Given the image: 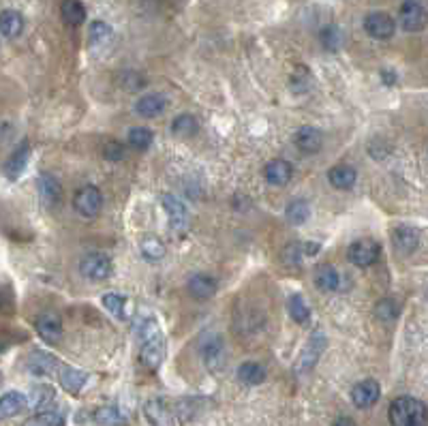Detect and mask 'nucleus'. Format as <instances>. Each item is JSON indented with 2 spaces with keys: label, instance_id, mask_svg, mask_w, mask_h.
Returning a JSON list of instances; mask_svg holds the SVG:
<instances>
[{
  "label": "nucleus",
  "instance_id": "nucleus-8",
  "mask_svg": "<svg viewBox=\"0 0 428 426\" xmlns=\"http://www.w3.org/2000/svg\"><path fill=\"white\" fill-rule=\"evenodd\" d=\"M428 15L426 9L416 3V0H407L402 7H400V26L407 30V33H418L426 26Z\"/></svg>",
  "mask_w": 428,
  "mask_h": 426
},
{
  "label": "nucleus",
  "instance_id": "nucleus-42",
  "mask_svg": "<svg viewBox=\"0 0 428 426\" xmlns=\"http://www.w3.org/2000/svg\"><path fill=\"white\" fill-rule=\"evenodd\" d=\"M332 426H357L351 418H339V420H336Z\"/></svg>",
  "mask_w": 428,
  "mask_h": 426
},
{
  "label": "nucleus",
  "instance_id": "nucleus-10",
  "mask_svg": "<svg viewBox=\"0 0 428 426\" xmlns=\"http://www.w3.org/2000/svg\"><path fill=\"white\" fill-rule=\"evenodd\" d=\"M28 371L39 377H52L60 373V362L56 355L48 351H32L28 358Z\"/></svg>",
  "mask_w": 428,
  "mask_h": 426
},
{
  "label": "nucleus",
  "instance_id": "nucleus-25",
  "mask_svg": "<svg viewBox=\"0 0 428 426\" xmlns=\"http://www.w3.org/2000/svg\"><path fill=\"white\" fill-rule=\"evenodd\" d=\"M56 400V392L48 384H39L30 390V407L37 411H50V405Z\"/></svg>",
  "mask_w": 428,
  "mask_h": 426
},
{
  "label": "nucleus",
  "instance_id": "nucleus-14",
  "mask_svg": "<svg viewBox=\"0 0 428 426\" xmlns=\"http://www.w3.org/2000/svg\"><path fill=\"white\" fill-rule=\"evenodd\" d=\"M167 107V99L159 93H148L144 95L138 103H135V111L142 116V118H156L161 116Z\"/></svg>",
  "mask_w": 428,
  "mask_h": 426
},
{
  "label": "nucleus",
  "instance_id": "nucleus-31",
  "mask_svg": "<svg viewBox=\"0 0 428 426\" xmlns=\"http://www.w3.org/2000/svg\"><path fill=\"white\" fill-rule=\"evenodd\" d=\"M287 311H289V317L294 320L296 324H306L310 317V308L304 302V298L300 294H294L287 300Z\"/></svg>",
  "mask_w": 428,
  "mask_h": 426
},
{
  "label": "nucleus",
  "instance_id": "nucleus-37",
  "mask_svg": "<svg viewBox=\"0 0 428 426\" xmlns=\"http://www.w3.org/2000/svg\"><path fill=\"white\" fill-rule=\"evenodd\" d=\"M21 426H64V418L58 411H39Z\"/></svg>",
  "mask_w": 428,
  "mask_h": 426
},
{
  "label": "nucleus",
  "instance_id": "nucleus-4",
  "mask_svg": "<svg viewBox=\"0 0 428 426\" xmlns=\"http://www.w3.org/2000/svg\"><path fill=\"white\" fill-rule=\"evenodd\" d=\"M101 206H103V197H101V191L93 185L88 187H82L75 197H73V208L82 214V216H88L93 219L101 212Z\"/></svg>",
  "mask_w": 428,
  "mask_h": 426
},
{
  "label": "nucleus",
  "instance_id": "nucleus-21",
  "mask_svg": "<svg viewBox=\"0 0 428 426\" xmlns=\"http://www.w3.org/2000/svg\"><path fill=\"white\" fill-rule=\"evenodd\" d=\"M58 377H60V386L69 394H80L88 381V375L84 371L73 369V367H62Z\"/></svg>",
  "mask_w": 428,
  "mask_h": 426
},
{
  "label": "nucleus",
  "instance_id": "nucleus-32",
  "mask_svg": "<svg viewBox=\"0 0 428 426\" xmlns=\"http://www.w3.org/2000/svg\"><path fill=\"white\" fill-rule=\"evenodd\" d=\"M95 422L99 426H127V418L122 416V411L116 409V407H111V405L97 409L95 411Z\"/></svg>",
  "mask_w": 428,
  "mask_h": 426
},
{
  "label": "nucleus",
  "instance_id": "nucleus-35",
  "mask_svg": "<svg viewBox=\"0 0 428 426\" xmlns=\"http://www.w3.org/2000/svg\"><path fill=\"white\" fill-rule=\"evenodd\" d=\"M129 144L135 148V150H148L152 146V131L146 129V127H135L129 131Z\"/></svg>",
  "mask_w": 428,
  "mask_h": 426
},
{
  "label": "nucleus",
  "instance_id": "nucleus-18",
  "mask_svg": "<svg viewBox=\"0 0 428 426\" xmlns=\"http://www.w3.org/2000/svg\"><path fill=\"white\" fill-rule=\"evenodd\" d=\"M39 195H41V201H43L45 208H54L62 197V187L54 176L43 174L41 180H39Z\"/></svg>",
  "mask_w": 428,
  "mask_h": 426
},
{
  "label": "nucleus",
  "instance_id": "nucleus-5",
  "mask_svg": "<svg viewBox=\"0 0 428 426\" xmlns=\"http://www.w3.org/2000/svg\"><path fill=\"white\" fill-rule=\"evenodd\" d=\"M80 272L88 281H105L111 275V261L103 253H88L80 261Z\"/></svg>",
  "mask_w": 428,
  "mask_h": 426
},
{
  "label": "nucleus",
  "instance_id": "nucleus-12",
  "mask_svg": "<svg viewBox=\"0 0 428 426\" xmlns=\"http://www.w3.org/2000/svg\"><path fill=\"white\" fill-rule=\"evenodd\" d=\"M324 347H326V336H324L322 332H315V334L310 336V341H308L306 349H304L302 355H300V360H298V371L304 373V371H310L315 364H317V360H319V355H322Z\"/></svg>",
  "mask_w": 428,
  "mask_h": 426
},
{
  "label": "nucleus",
  "instance_id": "nucleus-22",
  "mask_svg": "<svg viewBox=\"0 0 428 426\" xmlns=\"http://www.w3.org/2000/svg\"><path fill=\"white\" fill-rule=\"evenodd\" d=\"M28 407V400L26 396L21 394V392H5L3 398H0V416H3L5 420L7 418H13L17 414H21Z\"/></svg>",
  "mask_w": 428,
  "mask_h": 426
},
{
  "label": "nucleus",
  "instance_id": "nucleus-29",
  "mask_svg": "<svg viewBox=\"0 0 428 426\" xmlns=\"http://www.w3.org/2000/svg\"><path fill=\"white\" fill-rule=\"evenodd\" d=\"M28 154H30V146L28 144H21L13 154H11V159L7 161L5 165V172L9 178H17L21 172H24L26 163H28Z\"/></svg>",
  "mask_w": 428,
  "mask_h": 426
},
{
  "label": "nucleus",
  "instance_id": "nucleus-1",
  "mask_svg": "<svg viewBox=\"0 0 428 426\" xmlns=\"http://www.w3.org/2000/svg\"><path fill=\"white\" fill-rule=\"evenodd\" d=\"M140 339H142V351L140 358L144 367H148L150 371H156L161 367L163 358H165V339L161 334V328L156 324L154 317H148L140 324Z\"/></svg>",
  "mask_w": 428,
  "mask_h": 426
},
{
  "label": "nucleus",
  "instance_id": "nucleus-7",
  "mask_svg": "<svg viewBox=\"0 0 428 426\" xmlns=\"http://www.w3.org/2000/svg\"><path fill=\"white\" fill-rule=\"evenodd\" d=\"M394 28H396L394 19L384 11H375L364 17V30L373 39H379V41L390 39L394 35Z\"/></svg>",
  "mask_w": 428,
  "mask_h": 426
},
{
  "label": "nucleus",
  "instance_id": "nucleus-39",
  "mask_svg": "<svg viewBox=\"0 0 428 426\" xmlns=\"http://www.w3.org/2000/svg\"><path fill=\"white\" fill-rule=\"evenodd\" d=\"M322 43H324V48L328 52H336L341 48V43H343V35L341 30L336 28V26H326L322 30Z\"/></svg>",
  "mask_w": 428,
  "mask_h": 426
},
{
  "label": "nucleus",
  "instance_id": "nucleus-3",
  "mask_svg": "<svg viewBox=\"0 0 428 426\" xmlns=\"http://www.w3.org/2000/svg\"><path fill=\"white\" fill-rule=\"evenodd\" d=\"M379 253H381L379 242H375L371 238H362V240H355L349 246L347 257L357 268H369V266H373L379 259Z\"/></svg>",
  "mask_w": 428,
  "mask_h": 426
},
{
  "label": "nucleus",
  "instance_id": "nucleus-41",
  "mask_svg": "<svg viewBox=\"0 0 428 426\" xmlns=\"http://www.w3.org/2000/svg\"><path fill=\"white\" fill-rule=\"evenodd\" d=\"M103 154H105V159H109V161H122L124 159V146L118 144V142H107L105 148H103Z\"/></svg>",
  "mask_w": 428,
  "mask_h": 426
},
{
  "label": "nucleus",
  "instance_id": "nucleus-20",
  "mask_svg": "<svg viewBox=\"0 0 428 426\" xmlns=\"http://www.w3.org/2000/svg\"><path fill=\"white\" fill-rule=\"evenodd\" d=\"M315 285L322 291H336L341 285V275L330 263H319L315 268Z\"/></svg>",
  "mask_w": 428,
  "mask_h": 426
},
{
  "label": "nucleus",
  "instance_id": "nucleus-36",
  "mask_svg": "<svg viewBox=\"0 0 428 426\" xmlns=\"http://www.w3.org/2000/svg\"><path fill=\"white\" fill-rule=\"evenodd\" d=\"M103 306L118 320H127V298L120 294H105Z\"/></svg>",
  "mask_w": 428,
  "mask_h": 426
},
{
  "label": "nucleus",
  "instance_id": "nucleus-40",
  "mask_svg": "<svg viewBox=\"0 0 428 426\" xmlns=\"http://www.w3.org/2000/svg\"><path fill=\"white\" fill-rule=\"evenodd\" d=\"M375 315H377L381 322H392V320L398 315V306H396V302H392V300H381V302L375 306Z\"/></svg>",
  "mask_w": 428,
  "mask_h": 426
},
{
  "label": "nucleus",
  "instance_id": "nucleus-33",
  "mask_svg": "<svg viewBox=\"0 0 428 426\" xmlns=\"http://www.w3.org/2000/svg\"><path fill=\"white\" fill-rule=\"evenodd\" d=\"M308 216H310V208L304 199H291L287 204V221L291 225H302Z\"/></svg>",
  "mask_w": 428,
  "mask_h": 426
},
{
  "label": "nucleus",
  "instance_id": "nucleus-6",
  "mask_svg": "<svg viewBox=\"0 0 428 426\" xmlns=\"http://www.w3.org/2000/svg\"><path fill=\"white\" fill-rule=\"evenodd\" d=\"M35 328L39 332V336L45 341V343H58L62 339V320L56 311H45L37 317L35 322Z\"/></svg>",
  "mask_w": 428,
  "mask_h": 426
},
{
  "label": "nucleus",
  "instance_id": "nucleus-26",
  "mask_svg": "<svg viewBox=\"0 0 428 426\" xmlns=\"http://www.w3.org/2000/svg\"><path fill=\"white\" fill-rule=\"evenodd\" d=\"M0 28H3L5 39H15L21 35V30H24V17L13 9H7V11H3V17H0Z\"/></svg>",
  "mask_w": 428,
  "mask_h": 426
},
{
  "label": "nucleus",
  "instance_id": "nucleus-17",
  "mask_svg": "<svg viewBox=\"0 0 428 426\" xmlns=\"http://www.w3.org/2000/svg\"><path fill=\"white\" fill-rule=\"evenodd\" d=\"M187 289L195 300H210L216 294V281L208 275H193L187 283Z\"/></svg>",
  "mask_w": 428,
  "mask_h": 426
},
{
  "label": "nucleus",
  "instance_id": "nucleus-27",
  "mask_svg": "<svg viewBox=\"0 0 428 426\" xmlns=\"http://www.w3.org/2000/svg\"><path fill=\"white\" fill-rule=\"evenodd\" d=\"M266 379V369L259 362H242L238 367V381L244 386H259Z\"/></svg>",
  "mask_w": 428,
  "mask_h": 426
},
{
  "label": "nucleus",
  "instance_id": "nucleus-11",
  "mask_svg": "<svg viewBox=\"0 0 428 426\" xmlns=\"http://www.w3.org/2000/svg\"><path fill=\"white\" fill-rule=\"evenodd\" d=\"M163 208L167 212V219L171 223V230L174 232H183L187 230V223H189V210L187 206L174 195H163Z\"/></svg>",
  "mask_w": 428,
  "mask_h": 426
},
{
  "label": "nucleus",
  "instance_id": "nucleus-28",
  "mask_svg": "<svg viewBox=\"0 0 428 426\" xmlns=\"http://www.w3.org/2000/svg\"><path fill=\"white\" fill-rule=\"evenodd\" d=\"M197 131H199L197 118L191 116V114H180L171 122V133L180 140H189V138L197 136Z\"/></svg>",
  "mask_w": 428,
  "mask_h": 426
},
{
  "label": "nucleus",
  "instance_id": "nucleus-38",
  "mask_svg": "<svg viewBox=\"0 0 428 426\" xmlns=\"http://www.w3.org/2000/svg\"><path fill=\"white\" fill-rule=\"evenodd\" d=\"M88 37H90V43H93V46H105V43L111 39V28H109V24H105V21H93Z\"/></svg>",
  "mask_w": 428,
  "mask_h": 426
},
{
  "label": "nucleus",
  "instance_id": "nucleus-16",
  "mask_svg": "<svg viewBox=\"0 0 428 426\" xmlns=\"http://www.w3.org/2000/svg\"><path fill=\"white\" fill-rule=\"evenodd\" d=\"M144 414L152 426H174V414L161 398H152L144 405Z\"/></svg>",
  "mask_w": 428,
  "mask_h": 426
},
{
  "label": "nucleus",
  "instance_id": "nucleus-23",
  "mask_svg": "<svg viewBox=\"0 0 428 426\" xmlns=\"http://www.w3.org/2000/svg\"><path fill=\"white\" fill-rule=\"evenodd\" d=\"M355 178H357V172L351 167V165H336L328 172V180L334 189H341V191H347L355 185Z\"/></svg>",
  "mask_w": 428,
  "mask_h": 426
},
{
  "label": "nucleus",
  "instance_id": "nucleus-24",
  "mask_svg": "<svg viewBox=\"0 0 428 426\" xmlns=\"http://www.w3.org/2000/svg\"><path fill=\"white\" fill-rule=\"evenodd\" d=\"M392 240H394V246L400 253H411V251H416V246L420 242V236L409 225H398L392 232Z\"/></svg>",
  "mask_w": 428,
  "mask_h": 426
},
{
  "label": "nucleus",
  "instance_id": "nucleus-9",
  "mask_svg": "<svg viewBox=\"0 0 428 426\" xmlns=\"http://www.w3.org/2000/svg\"><path fill=\"white\" fill-rule=\"evenodd\" d=\"M381 396V386L377 384L375 379H364V381H360V384L353 386L351 390V400H353V405L357 409H369L373 407L375 402L379 400Z\"/></svg>",
  "mask_w": 428,
  "mask_h": 426
},
{
  "label": "nucleus",
  "instance_id": "nucleus-13",
  "mask_svg": "<svg viewBox=\"0 0 428 426\" xmlns=\"http://www.w3.org/2000/svg\"><path fill=\"white\" fill-rule=\"evenodd\" d=\"M294 142H296L300 152L315 154V152H319L322 146H324V136H322V131L315 129V127H302V129H298Z\"/></svg>",
  "mask_w": 428,
  "mask_h": 426
},
{
  "label": "nucleus",
  "instance_id": "nucleus-19",
  "mask_svg": "<svg viewBox=\"0 0 428 426\" xmlns=\"http://www.w3.org/2000/svg\"><path fill=\"white\" fill-rule=\"evenodd\" d=\"M204 362L212 373H221L225 369V364H227V353H225V347H223L221 339H212L210 343H206Z\"/></svg>",
  "mask_w": 428,
  "mask_h": 426
},
{
  "label": "nucleus",
  "instance_id": "nucleus-15",
  "mask_svg": "<svg viewBox=\"0 0 428 426\" xmlns=\"http://www.w3.org/2000/svg\"><path fill=\"white\" fill-rule=\"evenodd\" d=\"M291 172H294V167H291L289 161H283V159H272L270 163H266L263 167V178L275 187H283L291 180Z\"/></svg>",
  "mask_w": 428,
  "mask_h": 426
},
{
  "label": "nucleus",
  "instance_id": "nucleus-34",
  "mask_svg": "<svg viewBox=\"0 0 428 426\" xmlns=\"http://www.w3.org/2000/svg\"><path fill=\"white\" fill-rule=\"evenodd\" d=\"M140 246H142V255H144L146 259H150V261H159V259H163L165 253H167L165 244H163L159 238H156V236H146Z\"/></svg>",
  "mask_w": 428,
  "mask_h": 426
},
{
  "label": "nucleus",
  "instance_id": "nucleus-43",
  "mask_svg": "<svg viewBox=\"0 0 428 426\" xmlns=\"http://www.w3.org/2000/svg\"><path fill=\"white\" fill-rule=\"evenodd\" d=\"M381 75H384V80H386V84H394V82H396V75H394V73L390 75L388 71H381Z\"/></svg>",
  "mask_w": 428,
  "mask_h": 426
},
{
  "label": "nucleus",
  "instance_id": "nucleus-2",
  "mask_svg": "<svg viewBox=\"0 0 428 426\" xmlns=\"http://www.w3.org/2000/svg\"><path fill=\"white\" fill-rule=\"evenodd\" d=\"M388 418L392 426H426L428 409L422 400L413 396H398L392 400Z\"/></svg>",
  "mask_w": 428,
  "mask_h": 426
},
{
  "label": "nucleus",
  "instance_id": "nucleus-30",
  "mask_svg": "<svg viewBox=\"0 0 428 426\" xmlns=\"http://www.w3.org/2000/svg\"><path fill=\"white\" fill-rule=\"evenodd\" d=\"M60 11H62V17H64L66 24H71V26L84 24V19H86V7L80 3V0H64Z\"/></svg>",
  "mask_w": 428,
  "mask_h": 426
}]
</instances>
